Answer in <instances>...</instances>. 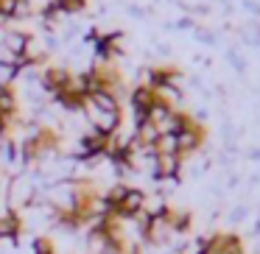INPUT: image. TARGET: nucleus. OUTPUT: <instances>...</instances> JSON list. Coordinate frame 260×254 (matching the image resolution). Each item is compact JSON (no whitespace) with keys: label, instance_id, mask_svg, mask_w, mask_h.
I'll return each mask as SVG.
<instances>
[{"label":"nucleus","instance_id":"nucleus-1","mask_svg":"<svg viewBox=\"0 0 260 254\" xmlns=\"http://www.w3.org/2000/svg\"><path fill=\"white\" fill-rule=\"evenodd\" d=\"M87 120H90V131L107 137H118L120 126H123V103H120L118 92L95 90L84 95V109H81Z\"/></svg>","mask_w":260,"mask_h":254},{"label":"nucleus","instance_id":"nucleus-2","mask_svg":"<svg viewBox=\"0 0 260 254\" xmlns=\"http://www.w3.org/2000/svg\"><path fill=\"white\" fill-rule=\"evenodd\" d=\"M40 84L62 109H68V112H81L84 109V90L79 84V73L51 64V67L42 70Z\"/></svg>","mask_w":260,"mask_h":254},{"label":"nucleus","instance_id":"nucleus-3","mask_svg":"<svg viewBox=\"0 0 260 254\" xmlns=\"http://www.w3.org/2000/svg\"><path fill=\"white\" fill-rule=\"evenodd\" d=\"M148 196L146 190L135 185H112L109 190H104V212L101 215H112L118 221H140V215L146 212Z\"/></svg>","mask_w":260,"mask_h":254},{"label":"nucleus","instance_id":"nucleus-4","mask_svg":"<svg viewBox=\"0 0 260 254\" xmlns=\"http://www.w3.org/2000/svg\"><path fill=\"white\" fill-rule=\"evenodd\" d=\"M62 148H64V134L56 126H37L20 142V159H23V165H40L45 159L62 154Z\"/></svg>","mask_w":260,"mask_h":254},{"label":"nucleus","instance_id":"nucleus-5","mask_svg":"<svg viewBox=\"0 0 260 254\" xmlns=\"http://www.w3.org/2000/svg\"><path fill=\"white\" fill-rule=\"evenodd\" d=\"M45 59H48L45 53H40L34 48V34H28V31H14L6 40V53H3L0 64H3L14 79V76L23 73V70L45 64Z\"/></svg>","mask_w":260,"mask_h":254},{"label":"nucleus","instance_id":"nucleus-6","mask_svg":"<svg viewBox=\"0 0 260 254\" xmlns=\"http://www.w3.org/2000/svg\"><path fill=\"white\" fill-rule=\"evenodd\" d=\"M20 120H23L20 90L14 84V79H6V81H0V140L12 142Z\"/></svg>","mask_w":260,"mask_h":254},{"label":"nucleus","instance_id":"nucleus-7","mask_svg":"<svg viewBox=\"0 0 260 254\" xmlns=\"http://www.w3.org/2000/svg\"><path fill=\"white\" fill-rule=\"evenodd\" d=\"M87 45L92 48L95 59L101 64H112L115 59L123 53V31H101V28H92L87 34Z\"/></svg>","mask_w":260,"mask_h":254},{"label":"nucleus","instance_id":"nucleus-8","mask_svg":"<svg viewBox=\"0 0 260 254\" xmlns=\"http://www.w3.org/2000/svg\"><path fill=\"white\" fill-rule=\"evenodd\" d=\"M204 254H246V243L238 232H210L202 237Z\"/></svg>","mask_w":260,"mask_h":254},{"label":"nucleus","instance_id":"nucleus-9","mask_svg":"<svg viewBox=\"0 0 260 254\" xmlns=\"http://www.w3.org/2000/svg\"><path fill=\"white\" fill-rule=\"evenodd\" d=\"M179 79H182V70L176 67V64H154V67L146 70L143 84H148L157 92H165V95H168L171 90H179Z\"/></svg>","mask_w":260,"mask_h":254},{"label":"nucleus","instance_id":"nucleus-10","mask_svg":"<svg viewBox=\"0 0 260 254\" xmlns=\"http://www.w3.org/2000/svg\"><path fill=\"white\" fill-rule=\"evenodd\" d=\"M90 9V0H48L40 9L42 23H56L62 17H79Z\"/></svg>","mask_w":260,"mask_h":254},{"label":"nucleus","instance_id":"nucleus-11","mask_svg":"<svg viewBox=\"0 0 260 254\" xmlns=\"http://www.w3.org/2000/svg\"><path fill=\"white\" fill-rule=\"evenodd\" d=\"M31 9H34V0H0V28L12 20L31 17Z\"/></svg>","mask_w":260,"mask_h":254},{"label":"nucleus","instance_id":"nucleus-12","mask_svg":"<svg viewBox=\"0 0 260 254\" xmlns=\"http://www.w3.org/2000/svg\"><path fill=\"white\" fill-rule=\"evenodd\" d=\"M31 254H59V251H56V243L48 235H37L34 243H31Z\"/></svg>","mask_w":260,"mask_h":254}]
</instances>
